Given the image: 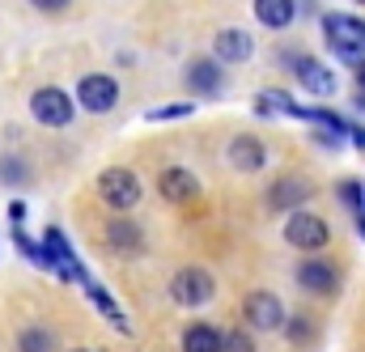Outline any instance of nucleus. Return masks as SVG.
Instances as JSON below:
<instances>
[{
    "instance_id": "obj_27",
    "label": "nucleus",
    "mask_w": 365,
    "mask_h": 352,
    "mask_svg": "<svg viewBox=\"0 0 365 352\" xmlns=\"http://www.w3.org/2000/svg\"><path fill=\"white\" fill-rule=\"evenodd\" d=\"M77 352H86V348H77Z\"/></svg>"
},
{
    "instance_id": "obj_22",
    "label": "nucleus",
    "mask_w": 365,
    "mask_h": 352,
    "mask_svg": "<svg viewBox=\"0 0 365 352\" xmlns=\"http://www.w3.org/2000/svg\"><path fill=\"white\" fill-rule=\"evenodd\" d=\"M306 336H310V323L306 319H293L289 323V340H306Z\"/></svg>"
},
{
    "instance_id": "obj_7",
    "label": "nucleus",
    "mask_w": 365,
    "mask_h": 352,
    "mask_svg": "<svg viewBox=\"0 0 365 352\" xmlns=\"http://www.w3.org/2000/svg\"><path fill=\"white\" fill-rule=\"evenodd\" d=\"M297 284L310 289V293H319V297H331L340 289V267L331 264V259H302L297 264Z\"/></svg>"
},
{
    "instance_id": "obj_8",
    "label": "nucleus",
    "mask_w": 365,
    "mask_h": 352,
    "mask_svg": "<svg viewBox=\"0 0 365 352\" xmlns=\"http://www.w3.org/2000/svg\"><path fill=\"white\" fill-rule=\"evenodd\" d=\"M242 310H247V323H251L255 331H276V327L284 323V306H280V297H276V293H264V289L251 293Z\"/></svg>"
},
{
    "instance_id": "obj_17",
    "label": "nucleus",
    "mask_w": 365,
    "mask_h": 352,
    "mask_svg": "<svg viewBox=\"0 0 365 352\" xmlns=\"http://www.w3.org/2000/svg\"><path fill=\"white\" fill-rule=\"evenodd\" d=\"M51 331L47 327H26L21 336H17V352H51Z\"/></svg>"
},
{
    "instance_id": "obj_14",
    "label": "nucleus",
    "mask_w": 365,
    "mask_h": 352,
    "mask_svg": "<svg viewBox=\"0 0 365 352\" xmlns=\"http://www.w3.org/2000/svg\"><path fill=\"white\" fill-rule=\"evenodd\" d=\"M268 162V149H264V140H255V136H234L230 140V166H238V170H259Z\"/></svg>"
},
{
    "instance_id": "obj_21",
    "label": "nucleus",
    "mask_w": 365,
    "mask_h": 352,
    "mask_svg": "<svg viewBox=\"0 0 365 352\" xmlns=\"http://www.w3.org/2000/svg\"><path fill=\"white\" fill-rule=\"evenodd\" d=\"M221 352H255V348H251L247 331H230V336H225V348H221Z\"/></svg>"
},
{
    "instance_id": "obj_13",
    "label": "nucleus",
    "mask_w": 365,
    "mask_h": 352,
    "mask_svg": "<svg viewBox=\"0 0 365 352\" xmlns=\"http://www.w3.org/2000/svg\"><path fill=\"white\" fill-rule=\"evenodd\" d=\"M187 86L195 89V93H204V98H217V93L225 89V73H221L217 60H191V68H187Z\"/></svg>"
},
{
    "instance_id": "obj_12",
    "label": "nucleus",
    "mask_w": 365,
    "mask_h": 352,
    "mask_svg": "<svg viewBox=\"0 0 365 352\" xmlns=\"http://www.w3.org/2000/svg\"><path fill=\"white\" fill-rule=\"evenodd\" d=\"M158 191L170 204H187V200L200 195V178L191 175V170H182V166H170V170H162V178H158Z\"/></svg>"
},
{
    "instance_id": "obj_28",
    "label": "nucleus",
    "mask_w": 365,
    "mask_h": 352,
    "mask_svg": "<svg viewBox=\"0 0 365 352\" xmlns=\"http://www.w3.org/2000/svg\"><path fill=\"white\" fill-rule=\"evenodd\" d=\"M361 195H365V187H361Z\"/></svg>"
},
{
    "instance_id": "obj_19",
    "label": "nucleus",
    "mask_w": 365,
    "mask_h": 352,
    "mask_svg": "<svg viewBox=\"0 0 365 352\" xmlns=\"http://www.w3.org/2000/svg\"><path fill=\"white\" fill-rule=\"evenodd\" d=\"M191 110H195L191 102H170V106H153V110H149V119H187Z\"/></svg>"
},
{
    "instance_id": "obj_5",
    "label": "nucleus",
    "mask_w": 365,
    "mask_h": 352,
    "mask_svg": "<svg viewBox=\"0 0 365 352\" xmlns=\"http://www.w3.org/2000/svg\"><path fill=\"white\" fill-rule=\"evenodd\" d=\"M212 293H217V284H212V276L204 267H182L170 280V297L179 306H204V301H212Z\"/></svg>"
},
{
    "instance_id": "obj_11",
    "label": "nucleus",
    "mask_w": 365,
    "mask_h": 352,
    "mask_svg": "<svg viewBox=\"0 0 365 352\" xmlns=\"http://www.w3.org/2000/svg\"><path fill=\"white\" fill-rule=\"evenodd\" d=\"M314 195V187H310V178L302 175H284L272 182V191H268V208H302L306 200Z\"/></svg>"
},
{
    "instance_id": "obj_18",
    "label": "nucleus",
    "mask_w": 365,
    "mask_h": 352,
    "mask_svg": "<svg viewBox=\"0 0 365 352\" xmlns=\"http://www.w3.org/2000/svg\"><path fill=\"white\" fill-rule=\"evenodd\" d=\"M106 238H110L119 251H128V247H136V242H140L136 225H128V221H115V225H106Z\"/></svg>"
},
{
    "instance_id": "obj_4",
    "label": "nucleus",
    "mask_w": 365,
    "mask_h": 352,
    "mask_svg": "<svg viewBox=\"0 0 365 352\" xmlns=\"http://www.w3.org/2000/svg\"><path fill=\"white\" fill-rule=\"evenodd\" d=\"M30 110H34V119L47 123V128H68V123H73V98L56 86L38 89V93L30 98Z\"/></svg>"
},
{
    "instance_id": "obj_3",
    "label": "nucleus",
    "mask_w": 365,
    "mask_h": 352,
    "mask_svg": "<svg viewBox=\"0 0 365 352\" xmlns=\"http://www.w3.org/2000/svg\"><path fill=\"white\" fill-rule=\"evenodd\" d=\"M284 242L297 247V251H323V247L331 242V229H327V221L314 217V212H293L289 225H284Z\"/></svg>"
},
{
    "instance_id": "obj_25",
    "label": "nucleus",
    "mask_w": 365,
    "mask_h": 352,
    "mask_svg": "<svg viewBox=\"0 0 365 352\" xmlns=\"http://www.w3.org/2000/svg\"><path fill=\"white\" fill-rule=\"evenodd\" d=\"M357 86H361V93H365V68H357Z\"/></svg>"
},
{
    "instance_id": "obj_15",
    "label": "nucleus",
    "mask_w": 365,
    "mask_h": 352,
    "mask_svg": "<svg viewBox=\"0 0 365 352\" xmlns=\"http://www.w3.org/2000/svg\"><path fill=\"white\" fill-rule=\"evenodd\" d=\"M225 348V336L212 327V323H195L182 331V352H221Z\"/></svg>"
},
{
    "instance_id": "obj_2",
    "label": "nucleus",
    "mask_w": 365,
    "mask_h": 352,
    "mask_svg": "<svg viewBox=\"0 0 365 352\" xmlns=\"http://www.w3.org/2000/svg\"><path fill=\"white\" fill-rule=\"evenodd\" d=\"M98 195H102L106 208L128 212V208H136V200H140V178L132 175V170H123V166L102 170V178H98Z\"/></svg>"
},
{
    "instance_id": "obj_9",
    "label": "nucleus",
    "mask_w": 365,
    "mask_h": 352,
    "mask_svg": "<svg viewBox=\"0 0 365 352\" xmlns=\"http://www.w3.org/2000/svg\"><path fill=\"white\" fill-rule=\"evenodd\" d=\"M251 51H255V43H251V34L247 30H221L217 38H212V60L217 64H247L251 60Z\"/></svg>"
},
{
    "instance_id": "obj_10",
    "label": "nucleus",
    "mask_w": 365,
    "mask_h": 352,
    "mask_svg": "<svg viewBox=\"0 0 365 352\" xmlns=\"http://www.w3.org/2000/svg\"><path fill=\"white\" fill-rule=\"evenodd\" d=\"M293 73H297V81L310 89V93H319V98H331L336 93V73L331 68H323L319 60H310V56H293Z\"/></svg>"
},
{
    "instance_id": "obj_16",
    "label": "nucleus",
    "mask_w": 365,
    "mask_h": 352,
    "mask_svg": "<svg viewBox=\"0 0 365 352\" xmlns=\"http://www.w3.org/2000/svg\"><path fill=\"white\" fill-rule=\"evenodd\" d=\"M293 0H255V17H259V26H268V30H284V26H293Z\"/></svg>"
},
{
    "instance_id": "obj_24",
    "label": "nucleus",
    "mask_w": 365,
    "mask_h": 352,
    "mask_svg": "<svg viewBox=\"0 0 365 352\" xmlns=\"http://www.w3.org/2000/svg\"><path fill=\"white\" fill-rule=\"evenodd\" d=\"M349 136H353V145H357V149H365V128H353Z\"/></svg>"
},
{
    "instance_id": "obj_6",
    "label": "nucleus",
    "mask_w": 365,
    "mask_h": 352,
    "mask_svg": "<svg viewBox=\"0 0 365 352\" xmlns=\"http://www.w3.org/2000/svg\"><path fill=\"white\" fill-rule=\"evenodd\" d=\"M77 102H81L90 115H106V110H115V102H119V86H115V77H106V73H90V77H81V86H77Z\"/></svg>"
},
{
    "instance_id": "obj_1",
    "label": "nucleus",
    "mask_w": 365,
    "mask_h": 352,
    "mask_svg": "<svg viewBox=\"0 0 365 352\" xmlns=\"http://www.w3.org/2000/svg\"><path fill=\"white\" fill-rule=\"evenodd\" d=\"M323 34H327V47H331L349 68H365V21L361 17L327 13V17H323Z\"/></svg>"
},
{
    "instance_id": "obj_26",
    "label": "nucleus",
    "mask_w": 365,
    "mask_h": 352,
    "mask_svg": "<svg viewBox=\"0 0 365 352\" xmlns=\"http://www.w3.org/2000/svg\"><path fill=\"white\" fill-rule=\"evenodd\" d=\"M357 4H365V0H357Z\"/></svg>"
},
{
    "instance_id": "obj_23",
    "label": "nucleus",
    "mask_w": 365,
    "mask_h": 352,
    "mask_svg": "<svg viewBox=\"0 0 365 352\" xmlns=\"http://www.w3.org/2000/svg\"><path fill=\"white\" fill-rule=\"evenodd\" d=\"M34 9H43V13H60V9H68V0H30Z\"/></svg>"
},
{
    "instance_id": "obj_20",
    "label": "nucleus",
    "mask_w": 365,
    "mask_h": 352,
    "mask_svg": "<svg viewBox=\"0 0 365 352\" xmlns=\"http://www.w3.org/2000/svg\"><path fill=\"white\" fill-rule=\"evenodd\" d=\"M340 200L349 204V208H361V182H340Z\"/></svg>"
}]
</instances>
